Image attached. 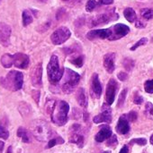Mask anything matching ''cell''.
Wrapping results in <instances>:
<instances>
[{
  "instance_id": "33",
  "label": "cell",
  "mask_w": 153,
  "mask_h": 153,
  "mask_svg": "<svg viewBox=\"0 0 153 153\" xmlns=\"http://www.w3.org/2000/svg\"><path fill=\"white\" fill-rule=\"evenodd\" d=\"M96 6V0H88L87 4H86V10L87 12H92Z\"/></svg>"
},
{
  "instance_id": "16",
  "label": "cell",
  "mask_w": 153,
  "mask_h": 153,
  "mask_svg": "<svg viewBox=\"0 0 153 153\" xmlns=\"http://www.w3.org/2000/svg\"><path fill=\"white\" fill-rule=\"evenodd\" d=\"M130 131V125L129 120L126 117V115H124L120 117L117 126H116V132L120 134H126Z\"/></svg>"
},
{
  "instance_id": "10",
  "label": "cell",
  "mask_w": 153,
  "mask_h": 153,
  "mask_svg": "<svg viewBox=\"0 0 153 153\" xmlns=\"http://www.w3.org/2000/svg\"><path fill=\"white\" fill-rule=\"evenodd\" d=\"M94 123L100 124V123H111L112 122V110L109 105L104 104L102 107V112L93 118Z\"/></svg>"
},
{
  "instance_id": "18",
  "label": "cell",
  "mask_w": 153,
  "mask_h": 153,
  "mask_svg": "<svg viewBox=\"0 0 153 153\" xmlns=\"http://www.w3.org/2000/svg\"><path fill=\"white\" fill-rule=\"evenodd\" d=\"M112 130L110 128V126H102L99 132L96 134V135L95 136V140L97 143H102L106 140H108L111 136H112Z\"/></svg>"
},
{
  "instance_id": "44",
  "label": "cell",
  "mask_w": 153,
  "mask_h": 153,
  "mask_svg": "<svg viewBox=\"0 0 153 153\" xmlns=\"http://www.w3.org/2000/svg\"><path fill=\"white\" fill-rule=\"evenodd\" d=\"M4 145H5L4 143L0 141V153L2 152V151H3V149H4Z\"/></svg>"
},
{
  "instance_id": "26",
  "label": "cell",
  "mask_w": 153,
  "mask_h": 153,
  "mask_svg": "<svg viewBox=\"0 0 153 153\" xmlns=\"http://www.w3.org/2000/svg\"><path fill=\"white\" fill-rule=\"evenodd\" d=\"M145 116L153 120V105L151 102H147L145 105V110H144Z\"/></svg>"
},
{
  "instance_id": "21",
  "label": "cell",
  "mask_w": 153,
  "mask_h": 153,
  "mask_svg": "<svg viewBox=\"0 0 153 153\" xmlns=\"http://www.w3.org/2000/svg\"><path fill=\"white\" fill-rule=\"evenodd\" d=\"M1 64L5 68H10L14 65V56L10 54H5L1 57Z\"/></svg>"
},
{
  "instance_id": "4",
  "label": "cell",
  "mask_w": 153,
  "mask_h": 153,
  "mask_svg": "<svg viewBox=\"0 0 153 153\" xmlns=\"http://www.w3.org/2000/svg\"><path fill=\"white\" fill-rule=\"evenodd\" d=\"M47 74L49 81L51 84H57L62 79L64 72L62 69H60L59 58L55 55L51 56L50 59V62L47 66Z\"/></svg>"
},
{
  "instance_id": "29",
  "label": "cell",
  "mask_w": 153,
  "mask_h": 153,
  "mask_svg": "<svg viewBox=\"0 0 153 153\" xmlns=\"http://www.w3.org/2000/svg\"><path fill=\"white\" fill-rule=\"evenodd\" d=\"M126 95H127V90L124 89V90L121 92V94H120V96H119V99H118V101H117V107H118V108H121V107L124 105V100H125V98H126Z\"/></svg>"
},
{
  "instance_id": "15",
  "label": "cell",
  "mask_w": 153,
  "mask_h": 153,
  "mask_svg": "<svg viewBox=\"0 0 153 153\" xmlns=\"http://www.w3.org/2000/svg\"><path fill=\"white\" fill-rule=\"evenodd\" d=\"M91 91L94 94V96L96 99H99L102 95L103 88L100 83L99 78L97 74H94L92 76V82H91Z\"/></svg>"
},
{
  "instance_id": "23",
  "label": "cell",
  "mask_w": 153,
  "mask_h": 153,
  "mask_svg": "<svg viewBox=\"0 0 153 153\" xmlns=\"http://www.w3.org/2000/svg\"><path fill=\"white\" fill-rule=\"evenodd\" d=\"M17 136L20 137L23 143H28L31 142L29 134H28V132H27L23 127H19V128H18V130H17Z\"/></svg>"
},
{
  "instance_id": "34",
  "label": "cell",
  "mask_w": 153,
  "mask_h": 153,
  "mask_svg": "<svg viewBox=\"0 0 153 153\" xmlns=\"http://www.w3.org/2000/svg\"><path fill=\"white\" fill-rule=\"evenodd\" d=\"M138 144V145H141V146H143V145H146L147 143V140L145 138H138V139H133L131 142H130V144Z\"/></svg>"
},
{
  "instance_id": "48",
  "label": "cell",
  "mask_w": 153,
  "mask_h": 153,
  "mask_svg": "<svg viewBox=\"0 0 153 153\" xmlns=\"http://www.w3.org/2000/svg\"><path fill=\"white\" fill-rule=\"evenodd\" d=\"M103 153H111V152H109V151H108V152H103Z\"/></svg>"
},
{
  "instance_id": "30",
  "label": "cell",
  "mask_w": 153,
  "mask_h": 153,
  "mask_svg": "<svg viewBox=\"0 0 153 153\" xmlns=\"http://www.w3.org/2000/svg\"><path fill=\"white\" fill-rule=\"evenodd\" d=\"M70 63H72L77 67H81L83 65V63H84V56H80L75 57L74 59L70 60Z\"/></svg>"
},
{
  "instance_id": "6",
  "label": "cell",
  "mask_w": 153,
  "mask_h": 153,
  "mask_svg": "<svg viewBox=\"0 0 153 153\" xmlns=\"http://www.w3.org/2000/svg\"><path fill=\"white\" fill-rule=\"evenodd\" d=\"M71 36V32L67 27H60L50 36V40L54 45H61Z\"/></svg>"
},
{
  "instance_id": "42",
  "label": "cell",
  "mask_w": 153,
  "mask_h": 153,
  "mask_svg": "<svg viewBox=\"0 0 153 153\" xmlns=\"http://www.w3.org/2000/svg\"><path fill=\"white\" fill-rule=\"evenodd\" d=\"M99 3L101 4H111L114 3V0H99Z\"/></svg>"
},
{
  "instance_id": "8",
  "label": "cell",
  "mask_w": 153,
  "mask_h": 153,
  "mask_svg": "<svg viewBox=\"0 0 153 153\" xmlns=\"http://www.w3.org/2000/svg\"><path fill=\"white\" fill-rule=\"evenodd\" d=\"M112 30V35L108 39L110 40H117L120 39L121 38L126 36L130 32V28L123 23H117L115 26L111 28Z\"/></svg>"
},
{
  "instance_id": "5",
  "label": "cell",
  "mask_w": 153,
  "mask_h": 153,
  "mask_svg": "<svg viewBox=\"0 0 153 153\" xmlns=\"http://www.w3.org/2000/svg\"><path fill=\"white\" fill-rule=\"evenodd\" d=\"M64 76L65 80L62 84V91L67 94H70L74 91L75 87L78 84L80 81V75L71 69L66 68L64 72Z\"/></svg>"
},
{
  "instance_id": "14",
  "label": "cell",
  "mask_w": 153,
  "mask_h": 153,
  "mask_svg": "<svg viewBox=\"0 0 153 153\" xmlns=\"http://www.w3.org/2000/svg\"><path fill=\"white\" fill-rule=\"evenodd\" d=\"M30 64L29 56L23 53H16L14 55V65L20 69H26Z\"/></svg>"
},
{
  "instance_id": "24",
  "label": "cell",
  "mask_w": 153,
  "mask_h": 153,
  "mask_svg": "<svg viewBox=\"0 0 153 153\" xmlns=\"http://www.w3.org/2000/svg\"><path fill=\"white\" fill-rule=\"evenodd\" d=\"M22 17H23V25L24 27L28 26L30 23L32 22L33 18H32V13H31V12L29 10H24L23 12Z\"/></svg>"
},
{
  "instance_id": "7",
  "label": "cell",
  "mask_w": 153,
  "mask_h": 153,
  "mask_svg": "<svg viewBox=\"0 0 153 153\" xmlns=\"http://www.w3.org/2000/svg\"><path fill=\"white\" fill-rule=\"evenodd\" d=\"M118 19V14L117 13H101L98 14L95 17H93L90 21H89V27H95V26H98L101 24H106L108 23L110 21L112 20H116Z\"/></svg>"
},
{
  "instance_id": "46",
  "label": "cell",
  "mask_w": 153,
  "mask_h": 153,
  "mask_svg": "<svg viewBox=\"0 0 153 153\" xmlns=\"http://www.w3.org/2000/svg\"><path fill=\"white\" fill-rule=\"evenodd\" d=\"M38 2H41V3H46L47 0H37Z\"/></svg>"
},
{
  "instance_id": "2",
  "label": "cell",
  "mask_w": 153,
  "mask_h": 153,
  "mask_svg": "<svg viewBox=\"0 0 153 153\" xmlns=\"http://www.w3.org/2000/svg\"><path fill=\"white\" fill-rule=\"evenodd\" d=\"M23 83V75L21 72L10 71L5 78H2V86L11 91H16L22 89Z\"/></svg>"
},
{
  "instance_id": "36",
  "label": "cell",
  "mask_w": 153,
  "mask_h": 153,
  "mask_svg": "<svg viewBox=\"0 0 153 153\" xmlns=\"http://www.w3.org/2000/svg\"><path fill=\"white\" fill-rule=\"evenodd\" d=\"M115 145H117V138L115 135L113 134L107 141V146H115Z\"/></svg>"
},
{
  "instance_id": "28",
  "label": "cell",
  "mask_w": 153,
  "mask_h": 153,
  "mask_svg": "<svg viewBox=\"0 0 153 153\" xmlns=\"http://www.w3.org/2000/svg\"><path fill=\"white\" fill-rule=\"evenodd\" d=\"M64 143V140L60 137V136H57L56 138H52L49 141V143L47 145V148H52L53 146L57 145V144H62Z\"/></svg>"
},
{
  "instance_id": "31",
  "label": "cell",
  "mask_w": 153,
  "mask_h": 153,
  "mask_svg": "<svg viewBox=\"0 0 153 153\" xmlns=\"http://www.w3.org/2000/svg\"><path fill=\"white\" fill-rule=\"evenodd\" d=\"M147 42H148V39L147 38H142L138 42H136L132 48H131V50H135V49H137L139 47H141V46H144L145 44H147Z\"/></svg>"
},
{
  "instance_id": "40",
  "label": "cell",
  "mask_w": 153,
  "mask_h": 153,
  "mask_svg": "<svg viewBox=\"0 0 153 153\" xmlns=\"http://www.w3.org/2000/svg\"><path fill=\"white\" fill-rule=\"evenodd\" d=\"M142 102H143V98L142 96H140L139 94L136 95L135 98H134V103L137 104V105H141Z\"/></svg>"
},
{
  "instance_id": "3",
  "label": "cell",
  "mask_w": 153,
  "mask_h": 153,
  "mask_svg": "<svg viewBox=\"0 0 153 153\" xmlns=\"http://www.w3.org/2000/svg\"><path fill=\"white\" fill-rule=\"evenodd\" d=\"M69 111V105L64 100L57 101L55 108L51 113V121L59 126H64L68 122V114Z\"/></svg>"
},
{
  "instance_id": "50",
  "label": "cell",
  "mask_w": 153,
  "mask_h": 153,
  "mask_svg": "<svg viewBox=\"0 0 153 153\" xmlns=\"http://www.w3.org/2000/svg\"><path fill=\"white\" fill-rule=\"evenodd\" d=\"M0 2H1V0H0Z\"/></svg>"
},
{
  "instance_id": "27",
  "label": "cell",
  "mask_w": 153,
  "mask_h": 153,
  "mask_svg": "<svg viewBox=\"0 0 153 153\" xmlns=\"http://www.w3.org/2000/svg\"><path fill=\"white\" fill-rule=\"evenodd\" d=\"M142 16L146 20H151L153 18V9L151 8H144L141 10Z\"/></svg>"
},
{
  "instance_id": "12",
  "label": "cell",
  "mask_w": 153,
  "mask_h": 153,
  "mask_svg": "<svg viewBox=\"0 0 153 153\" xmlns=\"http://www.w3.org/2000/svg\"><path fill=\"white\" fill-rule=\"evenodd\" d=\"M42 65L41 63L38 64L31 72V81L33 86L41 87L42 85Z\"/></svg>"
},
{
  "instance_id": "38",
  "label": "cell",
  "mask_w": 153,
  "mask_h": 153,
  "mask_svg": "<svg viewBox=\"0 0 153 153\" xmlns=\"http://www.w3.org/2000/svg\"><path fill=\"white\" fill-rule=\"evenodd\" d=\"M32 98L34 99L35 102L38 104L39 103V100H40V91H32Z\"/></svg>"
},
{
  "instance_id": "49",
  "label": "cell",
  "mask_w": 153,
  "mask_h": 153,
  "mask_svg": "<svg viewBox=\"0 0 153 153\" xmlns=\"http://www.w3.org/2000/svg\"><path fill=\"white\" fill-rule=\"evenodd\" d=\"M62 1H69V0H62Z\"/></svg>"
},
{
  "instance_id": "22",
  "label": "cell",
  "mask_w": 153,
  "mask_h": 153,
  "mask_svg": "<svg viewBox=\"0 0 153 153\" xmlns=\"http://www.w3.org/2000/svg\"><path fill=\"white\" fill-rule=\"evenodd\" d=\"M124 17L126 18V20L129 22H133L136 20V18H137L135 11L133 8H131V7H127V8L124 9Z\"/></svg>"
},
{
  "instance_id": "20",
  "label": "cell",
  "mask_w": 153,
  "mask_h": 153,
  "mask_svg": "<svg viewBox=\"0 0 153 153\" xmlns=\"http://www.w3.org/2000/svg\"><path fill=\"white\" fill-rule=\"evenodd\" d=\"M69 143L77 144L78 147L82 148L84 145V137L78 133H73L69 137Z\"/></svg>"
},
{
  "instance_id": "19",
  "label": "cell",
  "mask_w": 153,
  "mask_h": 153,
  "mask_svg": "<svg viewBox=\"0 0 153 153\" xmlns=\"http://www.w3.org/2000/svg\"><path fill=\"white\" fill-rule=\"evenodd\" d=\"M76 99L78 103L82 107V108H87V96H86V91L84 88H79L77 91Z\"/></svg>"
},
{
  "instance_id": "25",
  "label": "cell",
  "mask_w": 153,
  "mask_h": 153,
  "mask_svg": "<svg viewBox=\"0 0 153 153\" xmlns=\"http://www.w3.org/2000/svg\"><path fill=\"white\" fill-rule=\"evenodd\" d=\"M57 101L54 100H48L46 101V104H45V109H46V112L50 115H51L54 108H55V105H56Z\"/></svg>"
},
{
  "instance_id": "17",
  "label": "cell",
  "mask_w": 153,
  "mask_h": 153,
  "mask_svg": "<svg viewBox=\"0 0 153 153\" xmlns=\"http://www.w3.org/2000/svg\"><path fill=\"white\" fill-rule=\"evenodd\" d=\"M115 53H108L104 56V66L109 74H112L115 69Z\"/></svg>"
},
{
  "instance_id": "35",
  "label": "cell",
  "mask_w": 153,
  "mask_h": 153,
  "mask_svg": "<svg viewBox=\"0 0 153 153\" xmlns=\"http://www.w3.org/2000/svg\"><path fill=\"white\" fill-rule=\"evenodd\" d=\"M9 137V132L7 131L6 128H5L4 126H0V138L6 140Z\"/></svg>"
},
{
  "instance_id": "47",
  "label": "cell",
  "mask_w": 153,
  "mask_h": 153,
  "mask_svg": "<svg viewBox=\"0 0 153 153\" xmlns=\"http://www.w3.org/2000/svg\"><path fill=\"white\" fill-rule=\"evenodd\" d=\"M151 143L153 145V134L151 136Z\"/></svg>"
},
{
  "instance_id": "9",
  "label": "cell",
  "mask_w": 153,
  "mask_h": 153,
  "mask_svg": "<svg viewBox=\"0 0 153 153\" xmlns=\"http://www.w3.org/2000/svg\"><path fill=\"white\" fill-rule=\"evenodd\" d=\"M118 89V83L115 79H110L107 87H106V100L107 105H112L115 101V94Z\"/></svg>"
},
{
  "instance_id": "39",
  "label": "cell",
  "mask_w": 153,
  "mask_h": 153,
  "mask_svg": "<svg viewBox=\"0 0 153 153\" xmlns=\"http://www.w3.org/2000/svg\"><path fill=\"white\" fill-rule=\"evenodd\" d=\"M127 78H128V74L125 72H121L118 74V79H120L121 81H126Z\"/></svg>"
},
{
  "instance_id": "45",
  "label": "cell",
  "mask_w": 153,
  "mask_h": 153,
  "mask_svg": "<svg viewBox=\"0 0 153 153\" xmlns=\"http://www.w3.org/2000/svg\"><path fill=\"white\" fill-rule=\"evenodd\" d=\"M6 153H13V149H12V146H9L7 151H6Z\"/></svg>"
},
{
  "instance_id": "43",
  "label": "cell",
  "mask_w": 153,
  "mask_h": 153,
  "mask_svg": "<svg viewBox=\"0 0 153 153\" xmlns=\"http://www.w3.org/2000/svg\"><path fill=\"white\" fill-rule=\"evenodd\" d=\"M119 153H129L128 146H127V145H124V146L121 149V151H120V152Z\"/></svg>"
},
{
  "instance_id": "32",
  "label": "cell",
  "mask_w": 153,
  "mask_h": 153,
  "mask_svg": "<svg viewBox=\"0 0 153 153\" xmlns=\"http://www.w3.org/2000/svg\"><path fill=\"white\" fill-rule=\"evenodd\" d=\"M144 90L147 93H153V80L146 81L144 83Z\"/></svg>"
},
{
  "instance_id": "41",
  "label": "cell",
  "mask_w": 153,
  "mask_h": 153,
  "mask_svg": "<svg viewBox=\"0 0 153 153\" xmlns=\"http://www.w3.org/2000/svg\"><path fill=\"white\" fill-rule=\"evenodd\" d=\"M135 26L137 27V28H140V29H142V28H144V27H146V24L145 23H143L142 22H141V21H137L136 22V24H135Z\"/></svg>"
},
{
  "instance_id": "37",
  "label": "cell",
  "mask_w": 153,
  "mask_h": 153,
  "mask_svg": "<svg viewBox=\"0 0 153 153\" xmlns=\"http://www.w3.org/2000/svg\"><path fill=\"white\" fill-rule=\"evenodd\" d=\"M126 117H127L128 120L131 121V122H134V121L137 119V114H136V112H134V111L130 112L129 114L126 115Z\"/></svg>"
},
{
  "instance_id": "13",
  "label": "cell",
  "mask_w": 153,
  "mask_h": 153,
  "mask_svg": "<svg viewBox=\"0 0 153 153\" xmlns=\"http://www.w3.org/2000/svg\"><path fill=\"white\" fill-rule=\"evenodd\" d=\"M11 33H12L11 27L5 22H0V43L3 46L5 47L9 46Z\"/></svg>"
},
{
  "instance_id": "1",
  "label": "cell",
  "mask_w": 153,
  "mask_h": 153,
  "mask_svg": "<svg viewBox=\"0 0 153 153\" xmlns=\"http://www.w3.org/2000/svg\"><path fill=\"white\" fill-rule=\"evenodd\" d=\"M31 132L39 142H47L52 135L48 123L43 120H35L31 125Z\"/></svg>"
},
{
  "instance_id": "11",
  "label": "cell",
  "mask_w": 153,
  "mask_h": 153,
  "mask_svg": "<svg viewBox=\"0 0 153 153\" xmlns=\"http://www.w3.org/2000/svg\"><path fill=\"white\" fill-rule=\"evenodd\" d=\"M112 35V30L111 29H100V30H93L87 32V38L90 40H94L96 39H109Z\"/></svg>"
}]
</instances>
